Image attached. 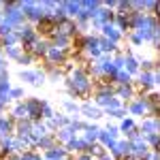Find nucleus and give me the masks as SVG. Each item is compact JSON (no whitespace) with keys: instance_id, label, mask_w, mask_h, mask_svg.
<instances>
[{"instance_id":"nucleus-1","label":"nucleus","mask_w":160,"mask_h":160,"mask_svg":"<svg viewBox=\"0 0 160 160\" xmlns=\"http://www.w3.org/2000/svg\"><path fill=\"white\" fill-rule=\"evenodd\" d=\"M37 28H38L41 34H58V24H56L53 17H43V19H38Z\"/></svg>"},{"instance_id":"nucleus-2","label":"nucleus","mask_w":160,"mask_h":160,"mask_svg":"<svg viewBox=\"0 0 160 160\" xmlns=\"http://www.w3.org/2000/svg\"><path fill=\"white\" fill-rule=\"evenodd\" d=\"M75 32V24L71 19H60L58 22V37H66V34H73Z\"/></svg>"},{"instance_id":"nucleus-3","label":"nucleus","mask_w":160,"mask_h":160,"mask_svg":"<svg viewBox=\"0 0 160 160\" xmlns=\"http://www.w3.org/2000/svg\"><path fill=\"white\" fill-rule=\"evenodd\" d=\"M28 115L30 118H34V120H38L41 118V111H43V102H38V100H30L28 105Z\"/></svg>"},{"instance_id":"nucleus-4","label":"nucleus","mask_w":160,"mask_h":160,"mask_svg":"<svg viewBox=\"0 0 160 160\" xmlns=\"http://www.w3.org/2000/svg\"><path fill=\"white\" fill-rule=\"evenodd\" d=\"M152 111L160 118V96H152Z\"/></svg>"},{"instance_id":"nucleus-5","label":"nucleus","mask_w":160,"mask_h":160,"mask_svg":"<svg viewBox=\"0 0 160 160\" xmlns=\"http://www.w3.org/2000/svg\"><path fill=\"white\" fill-rule=\"evenodd\" d=\"M90 154H94V156H102L105 149L100 148V145H94V148H90Z\"/></svg>"},{"instance_id":"nucleus-6","label":"nucleus","mask_w":160,"mask_h":160,"mask_svg":"<svg viewBox=\"0 0 160 160\" xmlns=\"http://www.w3.org/2000/svg\"><path fill=\"white\" fill-rule=\"evenodd\" d=\"M141 83L143 86H152V75H141Z\"/></svg>"},{"instance_id":"nucleus-7","label":"nucleus","mask_w":160,"mask_h":160,"mask_svg":"<svg viewBox=\"0 0 160 160\" xmlns=\"http://www.w3.org/2000/svg\"><path fill=\"white\" fill-rule=\"evenodd\" d=\"M124 160H141V158H139V156H126Z\"/></svg>"},{"instance_id":"nucleus-8","label":"nucleus","mask_w":160,"mask_h":160,"mask_svg":"<svg viewBox=\"0 0 160 160\" xmlns=\"http://www.w3.org/2000/svg\"><path fill=\"white\" fill-rule=\"evenodd\" d=\"M156 149H158V154H160V137H158V141H156Z\"/></svg>"}]
</instances>
